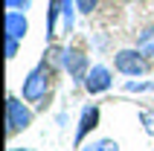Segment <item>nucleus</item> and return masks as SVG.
I'll return each mask as SVG.
<instances>
[{
	"label": "nucleus",
	"mask_w": 154,
	"mask_h": 151,
	"mask_svg": "<svg viewBox=\"0 0 154 151\" xmlns=\"http://www.w3.org/2000/svg\"><path fill=\"white\" fill-rule=\"evenodd\" d=\"M32 0H6V12H26Z\"/></svg>",
	"instance_id": "nucleus-16"
},
{
	"label": "nucleus",
	"mask_w": 154,
	"mask_h": 151,
	"mask_svg": "<svg viewBox=\"0 0 154 151\" xmlns=\"http://www.w3.org/2000/svg\"><path fill=\"white\" fill-rule=\"evenodd\" d=\"M137 50L146 55L148 61H154V26H146L137 32Z\"/></svg>",
	"instance_id": "nucleus-8"
},
{
	"label": "nucleus",
	"mask_w": 154,
	"mask_h": 151,
	"mask_svg": "<svg viewBox=\"0 0 154 151\" xmlns=\"http://www.w3.org/2000/svg\"><path fill=\"white\" fill-rule=\"evenodd\" d=\"M9 151H26V148H9Z\"/></svg>",
	"instance_id": "nucleus-17"
},
{
	"label": "nucleus",
	"mask_w": 154,
	"mask_h": 151,
	"mask_svg": "<svg viewBox=\"0 0 154 151\" xmlns=\"http://www.w3.org/2000/svg\"><path fill=\"white\" fill-rule=\"evenodd\" d=\"M58 17H61V0H50V12H47V44L55 41V26H58Z\"/></svg>",
	"instance_id": "nucleus-9"
},
{
	"label": "nucleus",
	"mask_w": 154,
	"mask_h": 151,
	"mask_svg": "<svg viewBox=\"0 0 154 151\" xmlns=\"http://www.w3.org/2000/svg\"><path fill=\"white\" fill-rule=\"evenodd\" d=\"M79 151H119V143L111 140V137H102V140H90V143H85Z\"/></svg>",
	"instance_id": "nucleus-10"
},
{
	"label": "nucleus",
	"mask_w": 154,
	"mask_h": 151,
	"mask_svg": "<svg viewBox=\"0 0 154 151\" xmlns=\"http://www.w3.org/2000/svg\"><path fill=\"white\" fill-rule=\"evenodd\" d=\"M93 67L90 61H87V55L79 47H64V70L70 73V79L76 84H85V76H87V70Z\"/></svg>",
	"instance_id": "nucleus-5"
},
{
	"label": "nucleus",
	"mask_w": 154,
	"mask_h": 151,
	"mask_svg": "<svg viewBox=\"0 0 154 151\" xmlns=\"http://www.w3.org/2000/svg\"><path fill=\"white\" fill-rule=\"evenodd\" d=\"M111 84H113V73H111V67H105V64H93V67L87 70V76H85V87L90 96H99V93H108L111 90Z\"/></svg>",
	"instance_id": "nucleus-6"
},
{
	"label": "nucleus",
	"mask_w": 154,
	"mask_h": 151,
	"mask_svg": "<svg viewBox=\"0 0 154 151\" xmlns=\"http://www.w3.org/2000/svg\"><path fill=\"white\" fill-rule=\"evenodd\" d=\"M140 125L146 128V134L154 137V110L146 108V110H140Z\"/></svg>",
	"instance_id": "nucleus-12"
},
{
	"label": "nucleus",
	"mask_w": 154,
	"mask_h": 151,
	"mask_svg": "<svg viewBox=\"0 0 154 151\" xmlns=\"http://www.w3.org/2000/svg\"><path fill=\"white\" fill-rule=\"evenodd\" d=\"M17 50H20V38H12V35H6V58H17Z\"/></svg>",
	"instance_id": "nucleus-14"
},
{
	"label": "nucleus",
	"mask_w": 154,
	"mask_h": 151,
	"mask_svg": "<svg viewBox=\"0 0 154 151\" xmlns=\"http://www.w3.org/2000/svg\"><path fill=\"white\" fill-rule=\"evenodd\" d=\"M96 6H99V0H76V9L82 12V15H93Z\"/></svg>",
	"instance_id": "nucleus-15"
},
{
	"label": "nucleus",
	"mask_w": 154,
	"mask_h": 151,
	"mask_svg": "<svg viewBox=\"0 0 154 151\" xmlns=\"http://www.w3.org/2000/svg\"><path fill=\"white\" fill-rule=\"evenodd\" d=\"M154 82H125V93H151Z\"/></svg>",
	"instance_id": "nucleus-13"
},
{
	"label": "nucleus",
	"mask_w": 154,
	"mask_h": 151,
	"mask_svg": "<svg viewBox=\"0 0 154 151\" xmlns=\"http://www.w3.org/2000/svg\"><path fill=\"white\" fill-rule=\"evenodd\" d=\"M99 119H102V108L99 105H85L82 108V116H79V125H76V137H73L76 148H82L85 140L99 128Z\"/></svg>",
	"instance_id": "nucleus-4"
},
{
	"label": "nucleus",
	"mask_w": 154,
	"mask_h": 151,
	"mask_svg": "<svg viewBox=\"0 0 154 151\" xmlns=\"http://www.w3.org/2000/svg\"><path fill=\"white\" fill-rule=\"evenodd\" d=\"M113 70L128 79H140V76L148 70V58L137 47H125V50H116L113 52Z\"/></svg>",
	"instance_id": "nucleus-3"
},
{
	"label": "nucleus",
	"mask_w": 154,
	"mask_h": 151,
	"mask_svg": "<svg viewBox=\"0 0 154 151\" xmlns=\"http://www.w3.org/2000/svg\"><path fill=\"white\" fill-rule=\"evenodd\" d=\"M61 17H64V29H73L76 23V0H61Z\"/></svg>",
	"instance_id": "nucleus-11"
},
{
	"label": "nucleus",
	"mask_w": 154,
	"mask_h": 151,
	"mask_svg": "<svg viewBox=\"0 0 154 151\" xmlns=\"http://www.w3.org/2000/svg\"><path fill=\"white\" fill-rule=\"evenodd\" d=\"M52 73L55 67L50 64V58L38 61L23 79V87H20V96H23L29 105L35 108H44V102H47V93H50V84H52Z\"/></svg>",
	"instance_id": "nucleus-1"
},
{
	"label": "nucleus",
	"mask_w": 154,
	"mask_h": 151,
	"mask_svg": "<svg viewBox=\"0 0 154 151\" xmlns=\"http://www.w3.org/2000/svg\"><path fill=\"white\" fill-rule=\"evenodd\" d=\"M32 122H35V110L29 108V102L23 96H9L6 99V134L15 137L20 131H26Z\"/></svg>",
	"instance_id": "nucleus-2"
},
{
	"label": "nucleus",
	"mask_w": 154,
	"mask_h": 151,
	"mask_svg": "<svg viewBox=\"0 0 154 151\" xmlns=\"http://www.w3.org/2000/svg\"><path fill=\"white\" fill-rule=\"evenodd\" d=\"M26 32H29L26 12H6V35H12V38H20V41H23Z\"/></svg>",
	"instance_id": "nucleus-7"
}]
</instances>
